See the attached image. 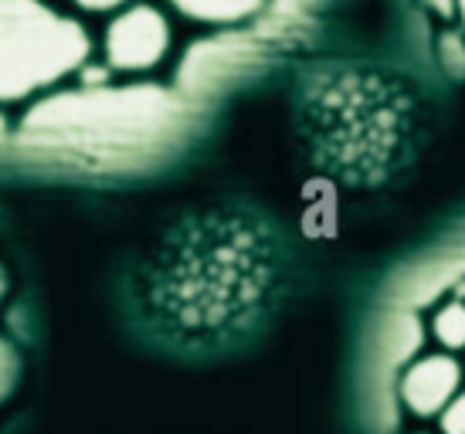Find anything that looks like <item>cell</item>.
I'll list each match as a JSON object with an SVG mask.
<instances>
[{
    "label": "cell",
    "instance_id": "5bb4252c",
    "mask_svg": "<svg viewBox=\"0 0 465 434\" xmlns=\"http://www.w3.org/2000/svg\"><path fill=\"white\" fill-rule=\"evenodd\" d=\"M455 14H459V25H462V35H465V0H455Z\"/></svg>",
    "mask_w": 465,
    "mask_h": 434
},
{
    "label": "cell",
    "instance_id": "9c48e42d",
    "mask_svg": "<svg viewBox=\"0 0 465 434\" xmlns=\"http://www.w3.org/2000/svg\"><path fill=\"white\" fill-rule=\"evenodd\" d=\"M17 373H21V357L14 343L0 332V400H7L17 387Z\"/></svg>",
    "mask_w": 465,
    "mask_h": 434
},
{
    "label": "cell",
    "instance_id": "7c38bea8",
    "mask_svg": "<svg viewBox=\"0 0 465 434\" xmlns=\"http://www.w3.org/2000/svg\"><path fill=\"white\" fill-rule=\"evenodd\" d=\"M428 11H435L441 21H452L455 17V0H425Z\"/></svg>",
    "mask_w": 465,
    "mask_h": 434
},
{
    "label": "cell",
    "instance_id": "ba28073f",
    "mask_svg": "<svg viewBox=\"0 0 465 434\" xmlns=\"http://www.w3.org/2000/svg\"><path fill=\"white\" fill-rule=\"evenodd\" d=\"M439 62H441V68L455 78V82L465 78V35L462 31H441Z\"/></svg>",
    "mask_w": 465,
    "mask_h": 434
},
{
    "label": "cell",
    "instance_id": "6da1fadb",
    "mask_svg": "<svg viewBox=\"0 0 465 434\" xmlns=\"http://www.w3.org/2000/svg\"><path fill=\"white\" fill-rule=\"evenodd\" d=\"M194 103L163 85H105L52 92L21 119L27 143L89 160H140L187 136Z\"/></svg>",
    "mask_w": 465,
    "mask_h": 434
},
{
    "label": "cell",
    "instance_id": "3957f363",
    "mask_svg": "<svg viewBox=\"0 0 465 434\" xmlns=\"http://www.w3.org/2000/svg\"><path fill=\"white\" fill-rule=\"evenodd\" d=\"M95 48L99 62L116 78L153 75L173 54V17L163 4L136 0L113 17H105Z\"/></svg>",
    "mask_w": 465,
    "mask_h": 434
},
{
    "label": "cell",
    "instance_id": "7a4b0ae2",
    "mask_svg": "<svg viewBox=\"0 0 465 434\" xmlns=\"http://www.w3.org/2000/svg\"><path fill=\"white\" fill-rule=\"evenodd\" d=\"M95 58V38L78 14L52 0H0V105L38 103Z\"/></svg>",
    "mask_w": 465,
    "mask_h": 434
},
{
    "label": "cell",
    "instance_id": "8fae6325",
    "mask_svg": "<svg viewBox=\"0 0 465 434\" xmlns=\"http://www.w3.org/2000/svg\"><path fill=\"white\" fill-rule=\"evenodd\" d=\"M439 428L441 434H465V390H459V397L439 414Z\"/></svg>",
    "mask_w": 465,
    "mask_h": 434
},
{
    "label": "cell",
    "instance_id": "8992f818",
    "mask_svg": "<svg viewBox=\"0 0 465 434\" xmlns=\"http://www.w3.org/2000/svg\"><path fill=\"white\" fill-rule=\"evenodd\" d=\"M272 7V0H167V11L207 31H242Z\"/></svg>",
    "mask_w": 465,
    "mask_h": 434
},
{
    "label": "cell",
    "instance_id": "9a60e30c",
    "mask_svg": "<svg viewBox=\"0 0 465 434\" xmlns=\"http://www.w3.org/2000/svg\"><path fill=\"white\" fill-rule=\"evenodd\" d=\"M418 434H425V431H418Z\"/></svg>",
    "mask_w": 465,
    "mask_h": 434
},
{
    "label": "cell",
    "instance_id": "5b68a950",
    "mask_svg": "<svg viewBox=\"0 0 465 434\" xmlns=\"http://www.w3.org/2000/svg\"><path fill=\"white\" fill-rule=\"evenodd\" d=\"M462 390V363L452 353H425L401 373V400L414 418H439Z\"/></svg>",
    "mask_w": 465,
    "mask_h": 434
},
{
    "label": "cell",
    "instance_id": "4fadbf2b",
    "mask_svg": "<svg viewBox=\"0 0 465 434\" xmlns=\"http://www.w3.org/2000/svg\"><path fill=\"white\" fill-rule=\"evenodd\" d=\"M7 292H11V275H7V269L0 265V306H4V299H7Z\"/></svg>",
    "mask_w": 465,
    "mask_h": 434
},
{
    "label": "cell",
    "instance_id": "277c9868",
    "mask_svg": "<svg viewBox=\"0 0 465 434\" xmlns=\"http://www.w3.org/2000/svg\"><path fill=\"white\" fill-rule=\"evenodd\" d=\"M262 58L255 38L242 31H218L214 38L194 41L177 68V92L187 103H204L211 95L224 92L238 78L252 75L255 62Z\"/></svg>",
    "mask_w": 465,
    "mask_h": 434
},
{
    "label": "cell",
    "instance_id": "52a82bcc",
    "mask_svg": "<svg viewBox=\"0 0 465 434\" xmlns=\"http://www.w3.org/2000/svg\"><path fill=\"white\" fill-rule=\"evenodd\" d=\"M431 336L439 340L445 353H459L465 350V302L462 299H449L435 309L431 316Z\"/></svg>",
    "mask_w": 465,
    "mask_h": 434
},
{
    "label": "cell",
    "instance_id": "30bf717a",
    "mask_svg": "<svg viewBox=\"0 0 465 434\" xmlns=\"http://www.w3.org/2000/svg\"><path fill=\"white\" fill-rule=\"evenodd\" d=\"M136 0H68V7L78 14H92V17H113L123 7H130Z\"/></svg>",
    "mask_w": 465,
    "mask_h": 434
}]
</instances>
